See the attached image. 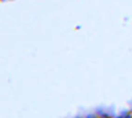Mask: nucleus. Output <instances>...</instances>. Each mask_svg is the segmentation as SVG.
Masks as SVG:
<instances>
[{
	"instance_id": "obj_1",
	"label": "nucleus",
	"mask_w": 132,
	"mask_h": 118,
	"mask_svg": "<svg viewBox=\"0 0 132 118\" xmlns=\"http://www.w3.org/2000/svg\"><path fill=\"white\" fill-rule=\"evenodd\" d=\"M118 118H132V115L131 114H123V115H121Z\"/></svg>"
}]
</instances>
